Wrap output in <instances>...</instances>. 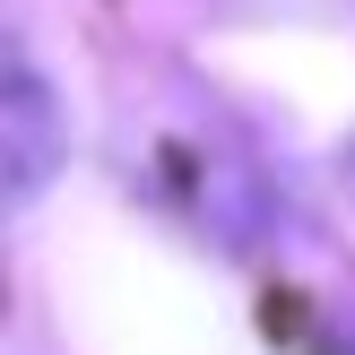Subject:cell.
Returning <instances> with one entry per match:
<instances>
[{
	"mask_svg": "<svg viewBox=\"0 0 355 355\" xmlns=\"http://www.w3.org/2000/svg\"><path fill=\"white\" fill-rule=\"evenodd\" d=\"M9 165H17V191H44V173H52L44 87H35V69H26V61H17V96H9Z\"/></svg>",
	"mask_w": 355,
	"mask_h": 355,
	"instance_id": "1",
	"label": "cell"
}]
</instances>
